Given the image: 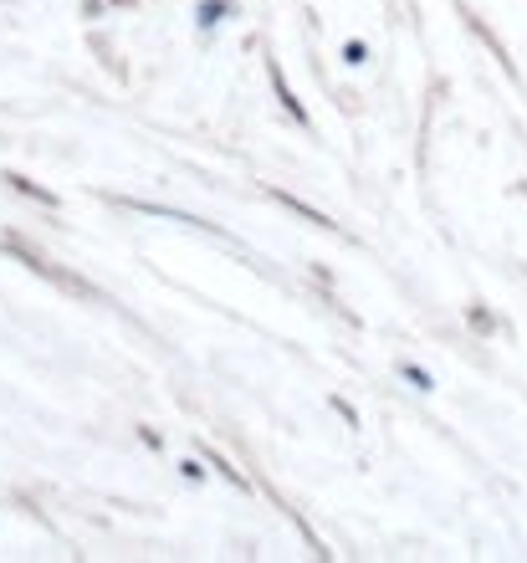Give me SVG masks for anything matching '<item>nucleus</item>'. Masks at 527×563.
I'll use <instances>...</instances> for the list:
<instances>
[{"instance_id":"nucleus-1","label":"nucleus","mask_w":527,"mask_h":563,"mask_svg":"<svg viewBox=\"0 0 527 563\" xmlns=\"http://www.w3.org/2000/svg\"><path fill=\"white\" fill-rule=\"evenodd\" d=\"M0 251H6V256H16V262L31 272V277H41V282H52L57 292H67V297H77V302H98L103 292L93 287V282H87V277H77V272H67L62 262H57V256H47V251H41L26 231H0Z\"/></svg>"},{"instance_id":"nucleus-2","label":"nucleus","mask_w":527,"mask_h":563,"mask_svg":"<svg viewBox=\"0 0 527 563\" xmlns=\"http://www.w3.org/2000/svg\"><path fill=\"white\" fill-rule=\"evenodd\" d=\"M108 200H113V205H123V210H134V215H159V221L195 226V231H205V236H215V241H231V246H236V236H226L221 226L200 221V215H190V210H180V205H159V200H139V195H108Z\"/></svg>"},{"instance_id":"nucleus-3","label":"nucleus","mask_w":527,"mask_h":563,"mask_svg":"<svg viewBox=\"0 0 527 563\" xmlns=\"http://www.w3.org/2000/svg\"><path fill=\"white\" fill-rule=\"evenodd\" d=\"M267 82H272V98H277L282 118H287V123H297L302 134H318L313 113H307V103H302V98L292 93V82H287V72H282V62H277V57H267Z\"/></svg>"},{"instance_id":"nucleus-4","label":"nucleus","mask_w":527,"mask_h":563,"mask_svg":"<svg viewBox=\"0 0 527 563\" xmlns=\"http://www.w3.org/2000/svg\"><path fill=\"white\" fill-rule=\"evenodd\" d=\"M261 195H267L272 205H282L287 215H297V221H307V226H313V231H323V236H338V221H333V215H328V210H318L313 200H302V195H292V190H282V185H267V190H261Z\"/></svg>"},{"instance_id":"nucleus-5","label":"nucleus","mask_w":527,"mask_h":563,"mask_svg":"<svg viewBox=\"0 0 527 563\" xmlns=\"http://www.w3.org/2000/svg\"><path fill=\"white\" fill-rule=\"evenodd\" d=\"M0 185H6L11 195H21V200H36L41 210H52V215L62 210V200H57V195H52L47 185H36L31 175H21V169H0Z\"/></svg>"},{"instance_id":"nucleus-6","label":"nucleus","mask_w":527,"mask_h":563,"mask_svg":"<svg viewBox=\"0 0 527 563\" xmlns=\"http://www.w3.org/2000/svg\"><path fill=\"white\" fill-rule=\"evenodd\" d=\"M200 456L210 461V471H215V476H221V482H226V487H236V492H246V497L256 492V482H251V476H246V471H241V466H236L231 456H221V451H215V446H200Z\"/></svg>"},{"instance_id":"nucleus-7","label":"nucleus","mask_w":527,"mask_h":563,"mask_svg":"<svg viewBox=\"0 0 527 563\" xmlns=\"http://www.w3.org/2000/svg\"><path fill=\"white\" fill-rule=\"evenodd\" d=\"M231 16H236V0H195V31L200 36H215Z\"/></svg>"},{"instance_id":"nucleus-8","label":"nucleus","mask_w":527,"mask_h":563,"mask_svg":"<svg viewBox=\"0 0 527 563\" xmlns=\"http://www.w3.org/2000/svg\"><path fill=\"white\" fill-rule=\"evenodd\" d=\"M466 328H471L476 338H497V333H507V323H502L481 297H476V302H466Z\"/></svg>"},{"instance_id":"nucleus-9","label":"nucleus","mask_w":527,"mask_h":563,"mask_svg":"<svg viewBox=\"0 0 527 563\" xmlns=\"http://www.w3.org/2000/svg\"><path fill=\"white\" fill-rule=\"evenodd\" d=\"M394 374H400L415 395H435V374L425 369V364H415V359H394Z\"/></svg>"},{"instance_id":"nucleus-10","label":"nucleus","mask_w":527,"mask_h":563,"mask_svg":"<svg viewBox=\"0 0 527 563\" xmlns=\"http://www.w3.org/2000/svg\"><path fill=\"white\" fill-rule=\"evenodd\" d=\"M461 16H466V26H471V36H481V41H487V47H492V52H497V62H502V67H507V72H512V57H507V47H502V41H497V36H492V31H487V21H481V16H476V11H466V6H461Z\"/></svg>"},{"instance_id":"nucleus-11","label":"nucleus","mask_w":527,"mask_h":563,"mask_svg":"<svg viewBox=\"0 0 527 563\" xmlns=\"http://www.w3.org/2000/svg\"><path fill=\"white\" fill-rule=\"evenodd\" d=\"M174 471H180L190 487H205L210 482V461L205 456H180V461H174Z\"/></svg>"},{"instance_id":"nucleus-12","label":"nucleus","mask_w":527,"mask_h":563,"mask_svg":"<svg viewBox=\"0 0 527 563\" xmlns=\"http://www.w3.org/2000/svg\"><path fill=\"white\" fill-rule=\"evenodd\" d=\"M338 57H343V67H369V57H374V47L364 36H348L343 47H338Z\"/></svg>"},{"instance_id":"nucleus-13","label":"nucleus","mask_w":527,"mask_h":563,"mask_svg":"<svg viewBox=\"0 0 527 563\" xmlns=\"http://www.w3.org/2000/svg\"><path fill=\"white\" fill-rule=\"evenodd\" d=\"M328 410H333V415H338V420H343L348 430H364V415H359V405H354V400H343L338 389L328 395Z\"/></svg>"},{"instance_id":"nucleus-14","label":"nucleus","mask_w":527,"mask_h":563,"mask_svg":"<svg viewBox=\"0 0 527 563\" xmlns=\"http://www.w3.org/2000/svg\"><path fill=\"white\" fill-rule=\"evenodd\" d=\"M87 47H98V57H103V67H108V72H118V77H123V62H118V52H113V47H108V36H87Z\"/></svg>"},{"instance_id":"nucleus-15","label":"nucleus","mask_w":527,"mask_h":563,"mask_svg":"<svg viewBox=\"0 0 527 563\" xmlns=\"http://www.w3.org/2000/svg\"><path fill=\"white\" fill-rule=\"evenodd\" d=\"M134 436H139V441H144L149 451H164V436H159L154 425H134Z\"/></svg>"},{"instance_id":"nucleus-16","label":"nucleus","mask_w":527,"mask_h":563,"mask_svg":"<svg viewBox=\"0 0 527 563\" xmlns=\"http://www.w3.org/2000/svg\"><path fill=\"white\" fill-rule=\"evenodd\" d=\"M82 16L87 21H103L108 16V0H82Z\"/></svg>"},{"instance_id":"nucleus-17","label":"nucleus","mask_w":527,"mask_h":563,"mask_svg":"<svg viewBox=\"0 0 527 563\" xmlns=\"http://www.w3.org/2000/svg\"><path fill=\"white\" fill-rule=\"evenodd\" d=\"M313 282H318V287L328 292V287H333V267H323V262H313Z\"/></svg>"},{"instance_id":"nucleus-18","label":"nucleus","mask_w":527,"mask_h":563,"mask_svg":"<svg viewBox=\"0 0 527 563\" xmlns=\"http://www.w3.org/2000/svg\"><path fill=\"white\" fill-rule=\"evenodd\" d=\"M108 6H118V11H134V6H139V0H108Z\"/></svg>"}]
</instances>
